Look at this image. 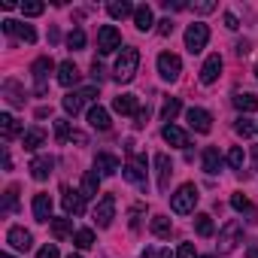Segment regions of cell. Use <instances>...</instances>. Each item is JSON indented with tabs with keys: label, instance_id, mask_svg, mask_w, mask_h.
Wrapping results in <instances>:
<instances>
[{
	"label": "cell",
	"instance_id": "cell-31",
	"mask_svg": "<svg viewBox=\"0 0 258 258\" xmlns=\"http://www.w3.org/2000/svg\"><path fill=\"white\" fill-rule=\"evenodd\" d=\"M106 13H109L112 19H127V16H134V13H137V7H131L127 0H112V4L106 7Z\"/></svg>",
	"mask_w": 258,
	"mask_h": 258
},
{
	"label": "cell",
	"instance_id": "cell-16",
	"mask_svg": "<svg viewBox=\"0 0 258 258\" xmlns=\"http://www.w3.org/2000/svg\"><path fill=\"white\" fill-rule=\"evenodd\" d=\"M155 170H158V188L167 191V188H170V176H173V161H170L164 152L155 155Z\"/></svg>",
	"mask_w": 258,
	"mask_h": 258
},
{
	"label": "cell",
	"instance_id": "cell-28",
	"mask_svg": "<svg viewBox=\"0 0 258 258\" xmlns=\"http://www.w3.org/2000/svg\"><path fill=\"white\" fill-rule=\"evenodd\" d=\"M219 170H222V155H219V149L207 146V149H204V173L216 176Z\"/></svg>",
	"mask_w": 258,
	"mask_h": 258
},
{
	"label": "cell",
	"instance_id": "cell-12",
	"mask_svg": "<svg viewBox=\"0 0 258 258\" xmlns=\"http://www.w3.org/2000/svg\"><path fill=\"white\" fill-rule=\"evenodd\" d=\"M4 34H7V37H16V40H22V43H34V40H37V31H34L31 25L13 22V19H4Z\"/></svg>",
	"mask_w": 258,
	"mask_h": 258
},
{
	"label": "cell",
	"instance_id": "cell-26",
	"mask_svg": "<svg viewBox=\"0 0 258 258\" xmlns=\"http://www.w3.org/2000/svg\"><path fill=\"white\" fill-rule=\"evenodd\" d=\"M22 143H25L28 152H37V149L46 143V131H43V127H31V131L22 134Z\"/></svg>",
	"mask_w": 258,
	"mask_h": 258
},
{
	"label": "cell",
	"instance_id": "cell-55",
	"mask_svg": "<svg viewBox=\"0 0 258 258\" xmlns=\"http://www.w3.org/2000/svg\"><path fill=\"white\" fill-rule=\"evenodd\" d=\"M252 170H258V146H252Z\"/></svg>",
	"mask_w": 258,
	"mask_h": 258
},
{
	"label": "cell",
	"instance_id": "cell-29",
	"mask_svg": "<svg viewBox=\"0 0 258 258\" xmlns=\"http://www.w3.org/2000/svg\"><path fill=\"white\" fill-rule=\"evenodd\" d=\"M97 188H100V173H97V170H88V173L82 176V188H79V191H82L85 201H88V198H97Z\"/></svg>",
	"mask_w": 258,
	"mask_h": 258
},
{
	"label": "cell",
	"instance_id": "cell-51",
	"mask_svg": "<svg viewBox=\"0 0 258 258\" xmlns=\"http://www.w3.org/2000/svg\"><path fill=\"white\" fill-rule=\"evenodd\" d=\"M225 28H228V31H237V28H240V22H237L234 13H225Z\"/></svg>",
	"mask_w": 258,
	"mask_h": 258
},
{
	"label": "cell",
	"instance_id": "cell-7",
	"mask_svg": "<svg viewBox=\"0 0 258 258\" xmlns=\"http://www.w3.org/2000/svg\"><path fill=\"white\" fill-rule=\"evenodd\" d=\"M158 73H161V79L176 82L179 73H182V61H179V55H173V52H161V55H158Z\"/></svg>",
	"mask_w": 258,
	"mask_h": 258
},
{
	"label": "cell",
	"instance_id": "cell-56",
	"mask_svg": "<svg viewBox=\"0 0 258 258\" xmlns=\"http://www.w3.org/2000/svg\"><path fill=\"white\" fill-rule=\"evenodd\" d=\"M246 258H258V246H249L246 249Z\"/></svg>",
	"mask_w": 258,
	"mask_h": 258
},
{
	"label": "cell",
	"instance_id": "cell-24",
	"mask_svg": "<svg viewBox=\"0 0 258 258\" xmlns=\"http://www.w3.org/2000/svg\"><path fill=\"white\" fill-rule=\"evenodd\" d=\"M34 219L52 222V198L49 195H34Z\"/></svg>",
	"mask_w": 258,
	"mask_h": 258
},
{
	"label": "cell",
	"instance_id": "cell-1",
	"mask_svg": "<svg viewBox=\"0 0 258 258\" xmlns=\"http://www.w3.org/2000/svg\"><path fill=\"white\" fill-rule=\"evenodd\" d=\"M137 67H140V49L134 46H124L121 55L115 58V82H131L137 76Z\"/></svg>",
	"mask_w": 258,
	"mask_h": 258
},
{
	"label": "cell",
	"instance_id": "cell-2",
	"mask_svg": "<svg viewBox=\"0 0 258 258\" xmlns=\"http://www.w3.org/2000/svg\"><path fill=\"white\" fill-rule=\"evenodd\" d=\"M127 164L121 167V176L127 179V182H134V185H140V188H146V158L143 155H134V143L127 140Z\"/></svg>",
	"mask_w": 258,
	"mask_h": 258
},
{
	"label": "cell",
	"instance_id": "cell-27",
	"mask_svg": "<svg viewBox=\"0 0 258 258\" xmlns=\"http://www.w3.org/2000/svg\"><path fill=\"white\" fill-rule=\"evenodd\" d=\"M134 25H137V31H152L155 28V16H152V10L143 4V7H137V13H134Z\"/></svg>",
	"mask_w": 258,
	"mask_h": 258
},
{
	"label": "cell",
	"instance_id": "cell-42",
	"mask_svg": "<svg viewBox=\"0 0 258 258\" xmlns=\"http://www.w3.org/2000/svg\"><path fill=\"white\" fill-rule=\"evenodd\" d=\"M22 13H25L28 19L43 16V13H46V4H40V0H28V4H22Z\"/></svg>",
	"mask_w": 258,
	"mask_h": 258
},
{
	"label": "cell",
	"instance_id": "cell-50",
	"mask_svg": "<svg viewBox=\"0 0 258 258\" xmlns=\"http://www.w3.org/2000/svg\"><path fill=\"white\" fill-rule=\"evenodd\" d=\"M140 213H143V204H137V207H131V228H134V231L140 228Z\"/></svg>",
	"mask_w": 258,
	"mask_h": 258
},
{
	"label": "cell",
	"instance_id": "cell-45",
	"mask_svg": "<svg viewBox=\"0 0 258 258\" xmlns=\"http://www.w3.org/2000/svg\"><path fill=\"white\" fill-rule=\"evenodd\" d=\"M37 258H58V246H55V243H46V246L37 252Z\"/></svg>",
	"mask_w": 258,
	"mask_h": 258
},
{
	"label": "cell",
	"instance_id": "cell-61",
	"mask_svg": "<svg viewBox=\"0 0 258 258\" xmlns=\"http://www.w3.org/2000/svg\"><path fill=\"white\" fill-rule=\"evenodd\" d=\"M67 258H82V255H67Z\"/></svg>",
	"mask_w": 258,
	"mask_h": 258
},
{
	"label": "cell",
	"instance_id": "cell-18",
	"mask_svg": "<svg viewBox=\"0 0 258 258\" xmlns=\"http://www.w3.org/2000/svg\"><path fill=\"white\" fill-rule=\"evenodd\" d=\"M219 73H222V58H219V52H216V55H210V58L204 61V67H201V82H204V85H213V82L219 79Z\"/></svg>",
	"mask_w": 258,
	"mask_h": 258
},
{
	"label": "cell",
	"instance_id": "cell-39",
	"mask_svg": "<svg viewBox=\"0 0 258 258\" xmlns=\"http://www.w3.org/2000/svg\"><path fill=\"white\" fill-rule=\"evenodd\" d=\"M67 49H73V52H79V49H85V31H82V28H76V31H70V37H67Z\"/></svg>",
	"mask_w": 258,
	"mask_h": 258
},
{
	"label": "cell",
	"instance_id": "cell-59",
	"mask_svg": "<svg viewBox=\"0 0 258 258\" xmlns=\"http://www.w3.org/2000/svg\"><path fill=\"white\" fill-rule=\"evenodd\" d=\"M0 258H13V255H10V252H4V255H0Z\"/></svg>",
	"mask_w": 258,
	"mask_h": 258
},
{
	"label": "cell",
	"instance_id": "cell-15",
	"mask_svg": "<svg viewBox=\"0 0 258 258\" xmlns=\"http://www.w3.org/2000/svg\"><path fill=\"white\" fill-rule=\"evenodd\" d=\"M52 167H55V158H52V155H37V158L28 164V170H31V176H34L37 182L49 179V176H52Z\"/></svg>",
	"mask_w": 258,
	"mask_h": 258
},
{
	"label": "cell",
	"instance_id": "cell-43",
	"mask_svg": "<svg viewBox=\"0 0 258 258\" xmlns=\"http://www.w3.org/2000/svg\"><path fill=\"white\" fill-rule=\"evenodd\" d=\"M234 131H237L240 137H252V134H255V124H252L246 115H240V118H237V124H234Z\"/></svg>",
	"mask_w": 258,
	"mask_h": 258
},
{
	"label": "cell",
	"instance_id": "cell-10",
	"mask_svg": "<svg viewBox=\"0 0 258 258\" xmlns=\"http://www.w3.org/2000/svg\"><path fill=\"white\" fill-rule=\"evenodd\" d=\"M52 70H55V61L49 55H43V58H37L31 64V73H34V82H37V94H46V79H49Z\"/></svg>",
	"mask_w": 258,
	"mask_h": 258
},
{
	"label": "cell",
	"instance_id": "cell-62",
	"mask_svg": "<svg viewBox=\"0 0 258 258\" xmlns=\"http://www.w3.org/2000/svg\"><path fill=\"white\" fill-rule=\"evenodd\" d=\"M255 76H258V67H255Z\"/></svg>",
	"mask_w": 258,
	"mask_h": 258
},
{
	"label": "cell",
	"instance_id": "cell-5",
	"mask_svg": "<svg viewBox=\"0 0 258 258\" xmlns=\"http://www.w3.org/2000/svg\"><path fill=\"white\" fill-rule=\"evenodd\" d=\"M207 40H210V28H207L204 22H195V25H188V31H185V49H188L191 55L204 52Z\"/></svg>",
	"mask_w": 258,
	"mask_h": 258
},
{
	"label": "cell",
	"instance_id": "cell-44",
	"mask_svg": "<svg viewBox=\"0 0 258 258\" xmlns=\"http://www.w3.org/2000/svg\"><path fill=\"white\" fill-rule=\"evenodd\" d=\"M91 76H94V82H97V85L106 79V70H103V64H100L97 58H94V64H91Z\"/></svg>",
	"mask_w": 258,
	"mask_h": 258
},
{
	"label": "cell",
	"instance_id": "cell-35",
	"mask_svg": "<svg viewBox=\"0 0 258 258\" xmlns=\"http://www.w3.org/2000/svg\"><path fill=\"white\" fill-rule=\"evenodd\" d=\"M49 225H52V237H55V240H64V237L73 231V222H70V219H52Z\"/></svg>",
	"mask_w": 258,
	"mask_h": 258
},
{
	"label": "cell",
	"instance_id": "cell-23",
	"mask_svg": "<svg viewBox=\"0 0 258 258\" xmlns=\"http://www.w3.org/2000/svg\"><path fill=\"white\" fill-rule=\"evenodd\" d=\"M79 67L73 64V61H64V64H58V82L64 85V88H70V85H76L79 82Z\"/></svg>",
	"mask_w": 258,
	"mask_h": 258
},
{
	"label": "cell",
	"instance_id": "cell-21",
	"mask_svg": "<svg viewBox=\"0 0 258 258\" xmlns=\"http://www.w3.org/2000/svg\"><path fill=\"white\" fill-rule=\"evenodd\" d=\"M161 137L170 146H176V149H188V134L182 131V127H176V124H164L161 127Z\"/></svg>",
	"mask_w": 258,
	"mask_h": 258
},
{
	"label": "cell",
	"instance_id": "cell-17",
	"mask_svg": "<svg viewBox=\"0 0 258 258\" xmlns=\"http://www.w3.org/2000/svg\"><path fill=\"white\" fill-rule=\"evenodd\" d=\"M7 243L13 246V249H19V252H28L31 249V243H34V237H31V231H25V228H10L7 231Z\"/></svg>",
	"mask_w": 258,
	"mask_h": 258
},
{
	"label": "cell",
	"instance_id": "cell-11",
	"mask_svg": "<svg viewBox=\"0 0 258 258\" xmlns=\"http://www.w3.org/2000/svg\"><path fill=\"white\" fill-rule=\"evenodd\" d=\"M94 94H97V88H79V91H67V97L61 100L64 103V109L70 112V115H76L88 100H94Z\"/></svg>",
	"mask_w": 258,
	"mask_h": 258
},
{
	"label": "cell",
	"instance_id": "cell-34",
	"mask_svg": "<svg viewBox=\"0 0 258 258\" xmlns=\"http://www.w3.org/2000/svg\"><path fill=\"white\" fill-rule=\"evenodd\" d=\"M231 207L237 210V213H246V216H255V207H252V201L243 195V191H237V195H231Z\"/></svg>",
	"mask_w": 258,
	"mask_h": 258
},
{
	"label": "cell",
	"instance_id": "cell-33",
	"mask_svg": "<svg viewBox=\"0 0 258 258\" xmlns=\"http://www.w3.org/2000/svg\"><path fill=\"white\" fill-rule=\"evenodd\" d=\"M179 109H182V103H179V97H167V100H164V106H161V121H167V124H173V118L179 115Z\"/></svg>",
	"mask_w": 258,
	"mask_h": 258
},
{
	"label": "cell",
	"instance_id": "cell-13",
	"mask_svg": "<svg viewBox=\"0 0 258 258\" xmlns=\"http://www.w3.org/2000/svg\"><path fill=\"white\" fill-rule=\"evenodd\" d=\"M185 118H188V127H191V131H198V134H207L210 127H213V115L207 109H201V106H191L185 112Z\"/></svg>",
	"mask_w": 258,
	"mask_h": 258
},
{
	"label": "cell",
	"instance_id": "cell-6",
	"mask_svg": "<svg viewBox=\"0 0 258 258\" xmlns=\"http://www.w3.org/2000/svg\"><path fill=\"white\" fill-rule=\"evenodd\" d=\"M118 46H121L118 28H115V25H103V28L97 31V52H100V55H112Z\"/></svg>",
	"mask_w": 258,
	"mask_h": 258
},
{
	"label": "cell",
	"instance_id": "cell-58",
	"mask_svg": "<svg viewBox=\"0 0 258 258\" xmlns=\"http://www.w3.org/2000/svg\"><path fill=\"white\" fill-rule=\"evenodd\" d=\"M140 258H155V252H152V249H143V255H140Z\"/></svg>",
	"mask_w": 258,
	"mask_h": 258
},
{
	"label": "cell",
	"instance_id": "cell-57",
	"mask_svg": "<svg viewBox=\"0 0 258 258\" xmlns=\"http://www.w3.org/2000/svg\"><path fill=\"white\" fill-rule=\"evenodd\" d=\"M158 258H176V255H173L170 249H161V252H158Z\"/></svg>",
	"mask_w": 258,
	"mask_h": 258
},
{
	"label": "cell",
	"instance_id": "cell-53",
	"mask_svg": "<svg viewBox=\"0 0 258 258\" xmlns=\"http://www.w3.org/2000/svg\"><path fill=\"white\" fill-rule=\"evenodd\" d=\"M234 52H237V55H249V40H240V43L234 46Z\"/></svg>",
	"mask_w": 258,
	"mask_h": 258
},
{
	"label": "cell",
	"instance_id": "cell-9",
	"mask_svg": "<svg viewBox=\"0 0 258 258\" xmlns=\"http://www.w3.org/2000/svg\"><path fill=\"white\" fill-rule=\"evenodd\" d=\"M61 204H64V213L67 216H82L85 213V195L76 191V188H70V185L61 188Z\"/></svg>",
	"mask_w": 258,
	"mask_h": 258
},
{
	"label": "cell",
	"instance_id": "cell-20",
	"mask_svg": "<svg viewBox=\"0 0 258 258\" xmlns=\"http://www.w3.org/2000/svg\"><path fill=\"white\" fill-rule=\"evenodd\" d=\"M112 109L121 112V115H137L140 112V100H137V94H118L112 100Z\"/></svg>",
	"mask_w": 258,
	"mask_h": 258
},
{
	"label": "cell",
	"instance_id": "cell-48",
	"mask_svg": "<svg viewBox=\"0 0 258 258\" xmlns=\"http://www.w3.org/2000/svg\"><path fill=\"white\" fill-rule=\"evenodd\" d=\"M161 7H164V10H173V13H179V10H188V4H185V0H173V4H170V0H164Z\"/></svg>",
	"mask_w": 258,
	"mask_h": 258
},
{
	"label": "cell",
	"instance_id": "cell-30",
	"mask_svg": "<svg viewBox=\"0 0 258 258\" xmlns=\"http://www.w3.org/2000/svg\"><path fill=\"white\" fill-rule=\"evenodd\" d=\"M234 106L240 112H258V97L249 91H240V94H234Z\"/></svg>",
	"mask_w": 258,
	"mask_h": 258
},
{
	"label": "cell",
	"instance_id": "cell-4",
	"mask_svg": "<svg viewBox=\"0 0 258 258\" xmlns=\"http://www.w3.org/2000/svg\"><path fill=\"white\" fill-rule=\"evenodd\" d=\"M240 240H243V225H240L237 219H231V222L222 228V234H219V255H228V252H234Z\"/></svg>",
	"mask_w": 258,
	"mask_h": 258
},
{
	"label": "cell",
	"instance_id": "cell-46",
	"mask_svg": "<svg viewBox=\"0 0 258 258\" xmlns=\"http://www.w3.org/2000/svg\"><path fill=\"white\" fill-rule=\"evenodd\" d=\"M176 258H195V243H182L176 249Z\"/></svg>",
	"mask_w": 258,
	"mask_h": 258
},
{
	"label": "cell",
	"instance_id": "cell-8",
	"mask_svg": "<svg viewBox=\"0 0 258 258\" xmlns=\"http://www.w3.org/2000/svg\"><path fill=\"white\" fill-rule=\"evenodd\" d=\"M115 219V195H103L94 207V225L97 228H109Z\"/></svg>",
	"mask_w": 258,
	"mask_h": 258
},
{
	"label": "cell",
	"instance_id": "cell-52",
	"mask_svg": "<svg viewBox=\"0 0 258 258\" xmlns=\"http://www.w3.org/2000/svg\"><path fill=\"white\" fill-rule=\"evenodd\" d=\"M134 118H137V121H134V124H137V127H143V124H146V121H149V109H140V112H137V115H134Z\"/></svg>",
	"mask_w": 258,
	"mask_h": 258
},
{
	"label": "cell",
	"instance_id": "cell-54",
	"mask_svg": "<svg viewBox=\"0 0 258 258\" xmlns=\"http://www.w3.org/2000/svg\"><path fill=\"white\" fill-rule=\"evenodd\" d=\"M70 143H79V146H85V143H88V137H85L82 131H73V137H70Z\"/></svg>",
	"mask_w": 258,
	"mask_h": 258
},
{
	"label": "cell",
	"instance_id": "cell-32",
	"mask_svg": "<svg viewBox=\"0 0 258 258\" xmlns=\"http://www.w3.org/2000/svg\"><path fill=\"white\" fill-rule=\"evenodd\" d=\"M195 231H198V237H213V231H216L213 216L210 213H198L195 216Z\"/></svg>",
	"mask_w": 258,
	"mask_h": 258
},
{
	"label": "cell",
	"instance_id": "cell-40",
	"mask_svg": "<svg viewBox=\"0 0 258 258\" xmlns=\"http://www.w3.org/2000/svg\"><path fill=\"white\" fill-rule=\"evenodd\" d=\"M243 161H246V158H243V149H240V146H231V149H228V164L243 173Z\"/></svg>",
	"mask_w": 258,
	"mask_h": 258
},
{
	"label": "cell",
	"instance_id": "cell-47",
	"mask_svg": "<svg viewBox=\"0 0 258 258\" xmlns=\"http://www.w3.org/2000/svg\"><path fill=\"white\" fill-rule=\"evenodd\" d=\"M191 10H195V13H213L216 4H213V0H201V4H191Z\"/></svg>",
	"mask_w": 258,
	"mask_h": 258
},
{
	"label": "cell",
	"instance_id": "cell-14",
	"mask_svg": "<svg viewBox=\"0 0 258 258\" xmlns=\"http://www.w3.org/2000/svg\"><path fill=\"white\" fill-rule=\"evenodd\" d=\"M124 164L112 155V152H97V158H94V170L100 173V176H112V173H118Z\"/></svg>",
	"mask_w": 258,
	"mask_h": 258
},
{
	"label": "cell",
	"instance_id": "cell-49",
	"mask_svg": "<svg viewBox=\"0 0 258 258\" xmlns=\"http://www.w3.org/2000/svg\"><path fill=\"white\" fill-rule=\"evenodd\" d=\"M173 28H176V25H173L170 19H164V22H158V34H161V37H170V34H173Z\"/></svg>",
	"mask_w": 258,
	"mask_h": 258
},
{
	"label": "cell",
	"instance_id": "cell-36",
	"mask_svg": "<svg viewBox=\"0 0 258 258\" xmlns=\"http://www.w3.org/2000/svg\"><path fill=\"white\" fill-rule=\"evenodd\" d=\"M73 243H76V249H91L94 246V231L91 228H79L73 234Z\"/></svg>",
	"mask_w": 258,
	"mask_h": 258
},
{
	"label": "cell",
	"instance_id": "cell-25",
	"mask_svg": "<svg viewBox=\"0 0 258 258\" xmlns=\"http://www.w3.org/2000/svg\"><path fill=\"white\" fill-rule=\"evenodd\" d=\"M88 124L94 131H109V112L103 106H91L88 109Z\"/></svg>",
	"mask_w": 258,
	"mask_h": 258
},
{
	"label": "cell",
	"instance_id": "cell-22",
	"mask_svg": "<svg viewBox=\"0 0 258 258\" xmlns=\"http://www.w3.org/2000/svg\"><path fill=\"white\" fill-rule=\"evenodd\" d=\"M4 97L10 106H25V88L19 85V79H4Z\"/></svg>",
	"mask_w": 258,
	"mask_h": 258
},
{
	"label": "cell",
	"instance_id": "cell-19",
	"mask_svg": "<svg viewBox=\"0 0 258 258\" xmlns=\"http://www.w3.org/2000/svg\"><path fill=\"white\" fill-rule=\"evenodd\" d=\"M19 134H25V127H22V121H16L10 112H4V115H0V137H4L7 143L10 140H16Z\"/></svg>",
	"mask_w": 258,
	"mask_h": 258
},
{
	"label": "cell",
	"instance_id": "cell-3",
	"mask_svg": "<svg viewBox=\"0 0 258 258\" xmlns=\"http://www.w3.org/2000/svg\"><path fill=\"white\" fill-rule=\"evenodd\" d=\"M198 198H201V195H198V185L185 182V185H179V188L170 195V210L179 213V216H182V213H191L195 204H198Z\"/></svg>",
	"mask_w": 258,
	"mask_h": 258
},
{
	"label": "cell",
	"instance_id": "cell-41",
	"mask_svg": "<svg viewBox=\"0 0 258 258\" xmlns=\"http://www.w3.org/2000/svg\"><path fill=\"white\" fill-rule=\"evenodd\" d=\"M4 210H7V213H16V210H19V185H10V188H7Z\"/></svg>",
	"mask_w": 258,
	"mask_h": 258
},
{
	"label": "cell",
	"instance_id": "cell-60",
	"mask_svg": "<svg viewBox=\"0 0 258 258\" xmlns=\"http://www.w3.org/2000/svg\"><path fill=\"white\" fill-rule=\"evenodd\" d=\"M201 258H216V255H201Z\"/></svg>",
	"mask_w": 258,
	"mask_h": 258
},
{
	"label": "cell",
	"instance_id": "cell-38",
	"mask_svg": "<svg viewBox=\"0 0 258 258\" xmlns=\"http://www.w3.org/2000/svg\"><path fill=\"white\" fill-rule=\"evenodd\" d=\"M55 137H58V143H67V140L73 137V127H70L67 118H58V121H55Z\"/></svg>",
	"mask_w": 258,
	"mask_h": 258
},
{
	"label": "cell",
	"instance_id": "cell-37",
	"mask_svg": "<svg viewBox=\"0 0 258 258\" xmlns=\"http://www.w3.org/2000/svg\"><path fill=\"white\" fill-rule=\"evenodd\" d=\"M170 231H173V225H170L167 216H155L152 219V234L155 237H170Z\"/></svg>",
	"mask_w": 258,
	"mask_h": 258
}]
</instances>
